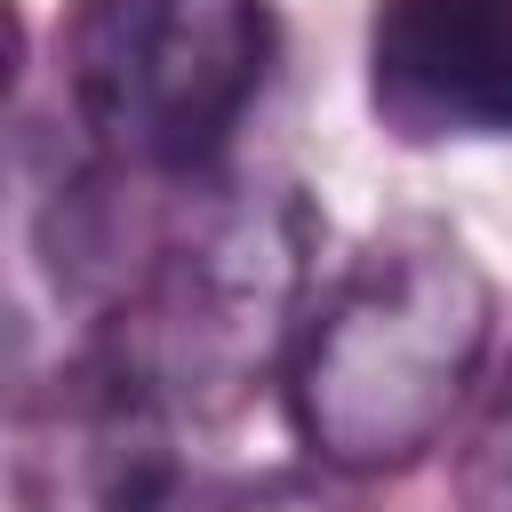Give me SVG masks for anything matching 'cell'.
Here are the masks:
<instances>
[{"label":"cell","instance_id":"1","mask_svg":"<svg viewBox=\"0 0 512 512\" xmlns=\"http://www.w3.org/2000/svg\"><path fill=\"white\" fill-rule=\"evenodd\" d=\"M496 344V288L440 224H392L344 256L280 368L288 424L328 472H408L472 408Z\"/></svg>","mask_w":512,"mask_h":512},{"label":"cell","instance_id":"7","mask_svg":"<svg viewBox=\"0 0 512 512\" xmlns=\"http://www.w3.org/2000/svg\"><path fill=\"white\" fill-rule=\"evenodd\" d=\"M184 512H344L336 496H320V488H248V496H216V504H184Z\"/></svg>","mask_w":512,"mask_h":512},{"label":"cell","instance_id":"5","mask_svg":"<svg viewBox=\"0 0 512 512\" xmlns=\"http://www.w3.org/2000/svg\"><path fill=\"white\" fill-rule=\"evenodd\" d=\"M368 104L400 144H504L512 0H376Z\"/></svg>","mask_w":512,"mask_h":512},{"label":"cell","instance_id":"6","mask_svg":"<svg viewBox=\"0 0 512 512\" xmlns=\"http://www.w3.org/2000/svg\"><path fill=\"white\" fill-rule=\"evenodd\" d=\"M464 504L472 512H512V368L496 376L488 408L472 416V440H464Z\"/></svg>","mask_w":512,"mask_h":512},{"label":"cell","instance_id":"3","mask_svg":"<svg viewBox=\"0 0 512 512\" xmlns=\"http://www.w3.org/2000/svg\"><path fill=\"white\" fill-rule=\"evenodd\" d=\"M264 56V0H88L64 56L72 128L128 184L208 176L264 88Z\"/></svg>","mask_w":512,"mask_h":512},{"label":"cell","instance_id":"2","mask_svg":"<svg viewBox=\"0 0 512 512\" xmlns=\"http://www.w3.org/2000/svg\"><path fill=\"white\" fill-rule=\"evenodd\" d=\"M312 240V200L288 176L216 184L112 272L88 344L112 352L176 424L232 416L296 352L312 312Z\"/></svg>","mask_w":512,"mask_h":512},{"label":"cell","instance_id":"4","mask_svg":"<svg viewBox=\"0 0 512 512\" xmlns=\"http://www.w3.org/2000/svg\"><path fill=\"white\" fill-rule=\"evenodd\" d=\"M176 416L112 360L80 352L24 408V504L32 512H184L176 488Z\"/></svg>","mask_w":512,"mask_h":512}]
</instances>
